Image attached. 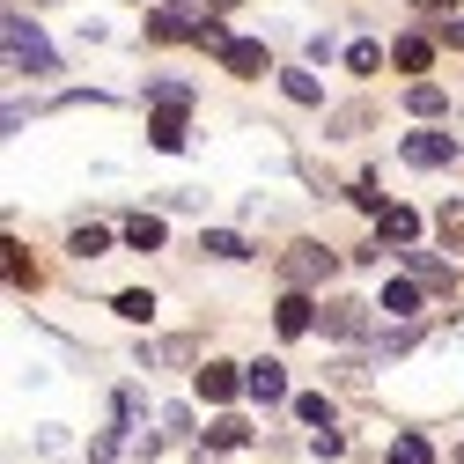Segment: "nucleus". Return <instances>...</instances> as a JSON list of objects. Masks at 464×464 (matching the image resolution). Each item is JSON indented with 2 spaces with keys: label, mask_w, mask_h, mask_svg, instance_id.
I'll list each match as a JSON object with an SVG mask.
<instances>
[{
  "label": "nucleus",
  "mask_w": 464,
  "mask_h": 464,
  "mask_svg": "<svg viewBox=\"0 0 464 464\" xmlns=\"http://www.w3.org/2000/svg\"><path fill=\"white\" fill-rule=\"evenodd\" d=\"M0 44H8V74H60V52L30 15H0Z\"/></svg>",
  "instance_id": "nucleus-1"
},
{
  "label": "nucleus",
  "mask_w": 464,
  "mask_h": 464,
  "mask_svg": "<svg viewBox=\"0 0 464 464\" xmlns=\"http://www.w3.org/2000/svg\"><path fill=\"white\" fill-rule=\"evenodd\" d=\"M332 266H339V258H332L324 244H287L280 280H287V287H317V280H332Z\"/></svg>",
  "instance_id": "nucleus-2"
},
{
  "label": "nucleus",
  "mask_w": 464,
  "mask_h": 464,
  "mask_svg": "<svg viewBox=\"0 0 464 464\" xmlns=\"http://www.w3.org/2000/svg\"><path fill=\"white\" fill-rule=\"evenodd\" d=\"M398 155L413 162V169H450V162H457V140H450V133L428 119L420 133H405V148H398Z\"/></svg>",
  "instance_id": "nucleus-3"
},
{
  "label": "nucleus",
  "mask_w": 464,
  "mask_h": 464,
  "mask_svg": "<svg viewBox=\"0 0 464 464\" xmlns=\"http://www.w3.org/2000/svg\"><path fill=\"white\" fill-rule=\"evenodd\" d=\"M214 60H221V74H237V82H258V74H266V44H258V37H228V44L214 52Z\"/></svg>",
  "instance_id": "nucleus-4"
},
{
  "label": "nucleus",
  "mask_w": 464,
  "mask_h": 464,
  "mask_svg": "<svg viewBox=\"0 0 464 464\" xmlns=\"http://www.w3.org/2000/svg\"><path fill=\"white\" fill-rule=\"evenodd\" d=\"M273 324H280V339H303V332L317 324V303H310V287H287V295L273 303Z\"/></svg>",
  "instance_id": "nucleus-5"
},
{
  "label": "nucleus",
  "mask_w": 464,
  "mask_h": 464,
  "mask_svg": "<svg viewBox=\"0 0 464 464\" xmlns=\"http://www.w3.org/2000/svg\"><path fill=\"white\" fill-rule=\"evenodd\" d=\"M237 391H244V369H237V362H207V369H199V398H207V405H228Z\"/></svg>",
  "instance_id": "nucleus-6"
},
{
  "label": "nucleus",
  "mask_w": 464,
  "mask_h": 464,
  "mask_svg": "<svg viewBox=\"0 0 464 464\" xmlns=\"http://www.w3.org/2000/svg\"><path fill=\"white\" fill-rule=\"evenodd\" d=\"M244 391H251L258 405H280V398H287V369H280V362H251V369H244Z\"/></svg>",
  "instance_id": "nucleus-7"
},
{
  "label": "nucleus",
  "mask_w": 464,
  "mask_h": 464,
  "mask_svg": "<svg viewBox=\"0 0 464 464\" xmlns=\"http://www.w3.org/2000/svg\"><path fill=\"white\" fill-rule=\"evenodd\" d=\"M405 273H413L420 287H435V295H450V287H457L450 258H435V251H405Z\"/></svg>",
  "instance_id": "nucleus-8"
},
{
  "label": "nucleus",
  "mask_w": 464,
  "mask_h": 464,
  "mask_svg": "<svg viewBox=\"0 0 464 464\" xmlns=\"http://www.w3.org/2000/svg\"><path fill=\"white\" fill-rule=\"evenodd\" d=\"M332 339H362L369 332V303H324V317H317Z\"/></svg>",
  "instance_id": "nucleus-9"
},
{
  "label": "nucleus",
  "mask_w": 464,
  "mask_h": 464,
  "mask_svg": "<svg viewBox=\"0 0 464 464\" xmlns=\"http://www.w3.org/2000/svg\"><path fill=\"white\" fill-rule=\"evenodd\" d=\"M420 295H428V287L405 273V280H391V287H383V303H376V310H383V317H413V310H420Z\"/></svg>",
  "instance_id": "nucleus-10"
},
{
  "label": "nucleus",
  "mask_w": 464,
  "mask_h": 464,
  "mask_svg": "<svg viewBox=\"0 0 464 464\" xmlns=\"http://www.w3.org/2000/svg\"><path fill=\"white\" fill-rule=\"evenodd\" d=\"M391 67H398V74H428V67H435V44H428V37H398V44H391Z\"/></svg>",
  "instance_id": "nucleus-11"
},
{
  "label": "nucleus",
  "mask_w": 464,
  "mask_h": 464,
  "mask_svg": "<svg viewBox=\"0 0 464 464\" xmlns=\"http://www.w3.org/2000/svg\"><path fill=\"white\" fill-rule=\"evenodd\" d=\"M192 30H199V15H178V8H162V15H148V37H155V44H178V37L192 44Z\"/></svg>",
  "instance_id": "nucleus-12"
},
{
  "label": "nucleus",
  "mask_w": 464,
  "mask_h": 464,
  "mask_svg": "<svg viewBox=\"0 0 464 464\" xmlns=\"http://www.w3.org/2000/svg\"><path fill=\"white\" fill-rule=\"evenodd\" d=\"M148 140H155L162 155H178V148H185V111H155V119H148Z\"/></svg>",
  "instance_id": "nucleus-13"
},
{
  "label": "nucleus",
  "mask_w": 464,
  "mask_h": 464,
  "mask_svg": "<svg viewBox=\"0 0 464 464\" xmlns=\"http://www.w3.org/2000/svg\"><path fill=\"white\" fill-rule=\"evenodd\" d=\"M376 228H383V244H413V237H420V214H413V207H383Z\"/></svg>",
  "instance_id": "nucleus-14"
},
{
  "label": "nucleus",
  "mask_w": 464,
  "mask_h": 464,
  "mask_svg": "<svg viewBox=\"0 0 464 464\" xmlns=\"http://www.w3.org/2000/svg\"><path fill=\"white\" fill-rule=\"evenodd\" d=\"M405 111H413V119H442V111H450V96H442L435 82H413V89H405Z\"/></svg>",
  "instance_id": "nucleus-15"
},
{
  "label": "nucleus",
  "mask_w": 464,
  "mask_h": 464,
  "mask_svg": "<svg viewBox=\"0 0 464 464\" xmlns=\"http://www.w3.org/2000/svg\"><path fill=\"white\" fill-rule=\"evenodd\" d=\"M199 251H207V258H251V244L237 237V228H207V237H199Z\"/></svg>",
  "instance_id": "nucleus-16"
},
{
  "label": "nucleus",
  "mask_w": 464,
  "mask_h": 464,
  "mask_svg": "<svg viewBox=\"0 0 464 464\" xmlns=\"http://www.w3.org/2000/svg\"><path fill=\"white\" fill-rule=\"evenodd\" d=\"M126 244L133 251H162V214H133L126 221Z\"/></svg>",
  "instance_id": "nucleus-17"
},
{
  "label": "nucleus",
  "mask_w": 464,
  "mask_h": 464,
  "mask_svg": "<svg viewBox=\"0 0 464 464\" xmlns=\"http://www.w3.org/2000/svg\"><path fill=\"white\" fill-rule=\"evenodd\" d=\"M67 251H74V258H103V251H111V228H96V221H89V228H74Z\"/></svg>",
  "instance_id": "nucleus-18"
},
{
  "label": "nucleus",
  "mask_w": 464,
  "mask_h": 464,
  "mask_svg": "<svg viewBox=\"0 0 464 464\" xmlns=\"http://www.w3.org/2000/svg\"><path fill=\"white\" fill-rule=\"evenodd\" d=\"M295 420H303V428H332V398H324V391H303V398H295Z\"/></svg>",
  "instance_id": "nucleus-19"
},
{
  "label": "nucleus",
  "mask_w": 464,
  "mask_h": 464,
  "mask_svg": "<svg viewBox=\"0 0 464 464\" xmlns=\"http://www.w3.org/2000/svg\"><path fill=\"white\" fill-rule=\"evenodd\" d=\"M111 310H119L126 324H148V317H155V295H148V287H126V295L111 303Z\"/></svg>",
  "instance_id": "nucleus-20"
},
{
  "label": "nucleus",
  "mask_w": 464,
  "mask_h": 464,
  "mask_svg": "<svg viewBox=\"0 0 464 464\" xmlns=\"http://www.w3.org/2000/svg\"><path fill=\"white\" fill-rule=\"evenodd\" d=\"M280 89L295 96V103H324V89H317V74H303V67H287V74H280Z\"/></svg>",
  "instance_id": "nucleus-21"
},
{
  "label": "nucleus",
  "mask_w": 464,
  "mask_h": 464,
  "mask_svg": "<svg viewBox=\"0 0 464 464\" xmlns=\"http://www.w3.org/2000/svg\"><path fill=\"white\" fill-rule=\"evenodd\" d=\"M435 228H442V244H457V251H464V199H442Z\"/></svg>",
  "instance_id": "nucleus-22"
},
{
  "label": "nucleus",
  "mask_w": 464,
  "mask_h": 464,
  "mask_svg": "<svg viewBox=\"0 0 464 464\" xmlns=\"http://www.w3.org/2000/svg\"><path fill=\"white\" fill-rule=\"evenodd\" d=\"M207 442H214V450H244V442H251V428H244V420H214V428H207Z\"/></svg>",
  "instance_id": "nucleus-23"
},
{
  "label": "nucleus",
  "mask_w": 464,
  "mask_h": 464,
  "mask_svg": "<svg viewBox=\"0 0 464 464\" xmlns=\"http://www.w3.org/2000/svg\"><path fill=\"white\" fill-rule=\"evenodd\" d=\"M391 464H435V450H428L420 435H398V442H391Z\"/></svg>",
  "instance_id": "nucleus-24"
},
{
  "label": "nucleus",
  "mask_w": 464,
  "mask_h": 464,
  "mask_svg": "<svg viewBox=\"0 0 464 464\" xmlns=\"http://www.w3.org/2000/svg\"><path fill=\"white\" fill-rule=\"evenodd\" d=\"M346 67H354V74H376V67H383V44H369V37L346 44Z\"/></svg>",
  "instance_id": "nucleus-25"
},
{
  "label": "nucleus",
  "mask_w": 464,
  "mask_h": 464,
  "mask_svg": "<svg viewBox=\"0 0 464 464\" xmlns=\"http://www.w3.org/2000/svg\"><path fill=\"white\" fill-rule=\"evenodd\" d=\"M192 44H207V52H221V44H228V23H221V15H199V30H192Z\"/></svg>",
  "instance_id": "nucleus-26"
},
{
  "label": "nucleus",
  "mask_w": 464,
  "mask_h": 464,
  "mask_svg": "<svg viewBox=\"0 0 464 464\" xmlns=\"http://www.w3.org/2000/svg\"><path fill=\"white\" fill-rule=\"evenodd\" d=\"M185 103H192L185 82H155V111H185Z\"/></svg>",
  "instance_id": "nucleus-27"
},
{
  "label": "nucleus",
  "mask_w": 464,
  "mask_h": 464,
  "mask_svg": "<svg viewBox=\"0 0 464 464\" xmlns=\"http://www.w3.org/2000/svg\"><path fill=\"white\" fill-rule=\"evenodd\" d=\"M8 280H15V287H37V266L23 258V244H8Z\"/></svg>",
  "instance_id": "nucleus-28"
},
{
  "label": "nucleus",
  "mask_w": 464,
  "mask_h": 464,
  "mask_svg": "<svg viewBox=\"0 0 464 464\" xmlns=\"http://www.w3.org/2000/svg\"><path fill=\"white\" fill-rule=\"evenodd\" d=\"M442 44H450V52H464V15H450V23H442Z\"/></svg>",
  "instance_id": "nucleus-29"
},
{
  "label": "nucleus",
  "mask_w": 464,
  "mask_h": 464,
  "mask_svg": "<svg viewBox=\"0 0 464 464\" xmlns=\"http://www.w3.org/2000/svg\"><path fill=\"white\" fill-rule=\"evenodd\" d=\"M420 15H457V0H413Z\"/></svg>",
  "instance_id": "nucleus-30"
},
{
  "label": "nucleus",
  "mask_w": 464,
  "mask_h": 464,
  "mask_svg": "<svg viewBox=\"0 0 464 464\" xmlns=\"http://www.w3.org/2000/svg\"><path fill=\"white\" fill-rule=\"evenodd\" d=\"M207 8H237V0H207Z\"/></svg>",
  "instance_id": "nucleus-31"
},
{
  "label": "nucleus",
  "mask_w": 464,
  "mask_h": 464,
  "mask_svg": "<svg viewBox=\"0 0 464 464\" xmlns=\"http://www.w3.org/2000/svg\"><path fill=\"white\" fill-rule=\"evenodd\" d=\"M457 464H464V450H457Z\"/></svg>",
  "instance_id": "nucleus-32"
}]
</instances>
